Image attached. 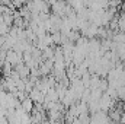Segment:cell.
<instances>
[{
    "label": "cell",
    "instance_id": "1",
    "mask_svg": "<svg viewBox=\"0 0 125 124\" xmlns=\"http://www.w3.org/2000/svg\"><path fill=\"white\" fill-rule=\"evenodd\" d=\"M21 105H22V108H23L26 112H32V110H33V107H35L33 99H32L31 96H26V98L21 102Z\"/></svg>",
    "mask_w": 125,
    "mask_h": 124
}]
</instances>
